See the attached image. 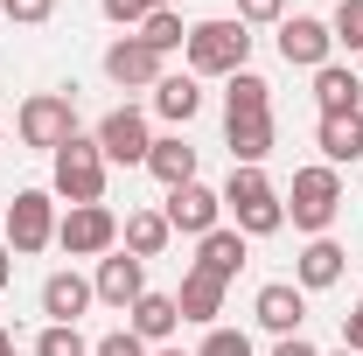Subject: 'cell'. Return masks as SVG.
<instances>
[{
	"instance_id": "8",
	"label": "cell",
	"mask_w": 363,
	"mask_h": 356,
	"mask_svg": "<svg viewBox=\"0 0 363 356\" xmlns=\"http://www.w3.org/2000/svg\"><path fill=\"white\" fill-rule=\"evenodd\" d=\"M168 230H189V238H210L217 230V217H224V196L217 189H203V182H182V189H168Z\"/></svg>"
},
{
	"instance_id": "13",
	"label": "cell",
	"mask_w": 363,
	"mask_h": 356,
	"mask_svg": "<svg viewBox=\"0 0 363 356\" xmlns=\"http://www.w3.org/2000/svg\"><path fill=\"white\" fill-rule=\"evenodd\" d=\"M301 314H308V294H301L294 279H272V287H259V328H272V335H294V328H301Z\"/></svg>"
},
{
	"instance_id": "39",
	"label": "cell",
	"mask_w": 363,
	"mask_h": 356,
	"mask_svg": "<svg viewBox=\"0 0 363 356\" xmlns=\"http://www.w3.org/2000/svg\"><path fill=\"white\" fill-rule=\"evenodd\" d=\"M335 356H357V350H335Z\"/></svg>"
},
{
	"instance_id": "10",
	"label": "cell",
	"mask_w": 363,
	"mask_h": 356,
	"mask_svg": "<svg viewBox=\"0 0 363 356\" xmlns=\"http://www.w3.org/2000/svg\"><path fill=\"white\" fill-rule=\"evenodd\" d=\"M91 294H98V301H112V308H133L140 294H147V259H133V252H112V259H98Z\"/></svg>"
},
{
	"instance_id": "18",
	"label": "cell",
	"mask_w": 363,
	"mask_h": 356,
	"mask_svg": "<svg viewBox=\"0 0 363 356\" xmlns=\"http://www.w3.org/2000/svg\"><path fill=\"white\" fill-rule=\"evenodd\" d=\"M154 112H161L168 126H189V119L203 112V84H196L189 70H182V77H161V84H154Z\"/></svg>"
},
{
	"instance_id": "20",
	"label": "cell",
	"mask_w": 363,
	"mask_h": 356,
	"mask_svg": "<svg viewBox=\"0 0 363 356\" xmlns=\"http://www.w3.org/2000/svg\"><path fill=\"white\" fill-rule=\"evenodd\" d=\"M126 314H133V335H140V343H161V335H175V328H182L175 294H140Z\"/></svg>"
},
{
	"instance_id": "12",
	"label": "cell",
	"mask_w": 363,
	"mask_h": 356,
	"mask_svg": "<svg viewBox=\"0 0 363 356\" xmlns=\"http://www.w3.org/2000/svg\"><path fill=\"white\" fill-rule=\"evenodd\" d=\"M105 77L119 91H140V84H161V56L140 43V35H126V43H112L105 49Z\"/></svg>"
},
{
	"instance_id": "37",
	"label": "cell",
	"mask_w": 363,
	"mask_h": 356,
	"mask_svg": "<svg viewBox=\"0 0 363 356\" xmlns=\"http://www.w3.org/2000/svg\"><path fill=\"white\" fill-rule=\"evenodd\" d=\"M0 356H14V335H7V328H0Z\"/></svg>"
},
{
	"instance_id": "9",
	"label": "cell",
	"mask_w": 363,
	"mask_h": 356,
	"mask_svg": "<svg viewBox=\"0 0 363 356\" xmlns=\"http://www.w3.org/2000/svg\"><path fill=\"white\" fill-rule=\"evenodd\" d=\"M147 147H154V133H147V119H140L133 105H119V112H105L98 119V154L105 161H147Z\"/></svg>"
},
{
	"instance_id": "27",
	"label": "cell",
	"mask_w": 363,
	"mask_h": 356,
	"mask_svg": "<svg viewBox=\"0 0 363 356\" xmlns=\"http://www.w3.org/2000/svg\"><path fill=\"white\" fill-rule=\"evenodd\" d=\"M35 356H91V350H84V335H77V328H63V321H49L43 335H35Z\"/></svg>"
},
{
	"instance_id": "26",
	"label": "cell",
	"mask_w": 363,
	"mask_h": 356,
	"mask_svg": "<svg viewBox=\"0 0 363 356\" xmlns=\"http://www.w3.org/2000/svg\"><path fill=\"white\" fill-rule=\"evenodd\" d=\"M140 43L154 49V56H168V49H182V43H189V28H182V14H175V7H154V14L140 21Z\"/></svg>"
},
{
	"instance_id": "34",
	"label": "cell",
	"mask_w": 363,
	"mask_h": 356,
	"mask_svg": "<svg viewBox=\"0 0 363 356\" xmlns=\"http://www.w3.org/2000/svg\"><path fill=\"white\" fill-rule=\"evenodd\" d=\"M342 350H357V356H363V301L342 314Z\"/></svg>"
},
{
	"instance_id": "1",
	"label": "cell",
	"mask_w": 363,
	"mask_h": 356,
	"mask_svg": "<svg viewBox=\"0 0 363 356\" xmlns=\"http://www.w3.org/2000/svg\"><path fill=\"white\" fill-rule=\"evenodd\" d=\"M182 49H189V77H238L252 56V35L245 21H196Z\"/></svg>"
},
{
	"instance_id": "7",
	"label": "cell",
	"mask_w": 363,
	"mask_h": 356,
	"mask_svg": "<svg viewBox=\"0 0 363 356\" xmlns=\"http://www.w3.org/2000/svg\"><path fill=\"white\" fill-rule=\"evenodd\" d=\"M56 245H63L70 259H98V252H112V245H119V217H112L105 203H77L70 217L56 223Z\"/></svg>"
},
{
	"instance_id": "15",
	"label": "cell",
	"mask_w": 363,
	"mask_h": 356,
	"mask_svg": "<svg viewBox=\"0 0 363 356\" xmlns=\"http://www.w3.org/2000/svg\"><path fill=\"white\" fill-rule=\"evenodd\" d=\"M342 259H350V252H342L335 238H315V245L301 252V266H294V287H301V294H321V287H335V279H342Z\"/></svg>"
},
{
	"instance_id": "30",
	"label": "cell",
	"mask_w": 363,
	"mask_h": 356,
	"mask_svg": "<svg viewBox=\"0 0 363 356\" xmlns=\"http://www.w3.org/2000/svg\"><path fill=\"white\" fill-rule=\"evenodd\" d=\"M0 14H7V21H28V28H35V21H49V14H56V0H0Z\"/></svg>"
},
{
	"instance_id": "25",
	"label": "cell",
	"mask_w": 363,
	"mask_h": 356,
	"mask_svg": "<svg viewBox=\"0 0 363 356\" xmlns=\"http://www.w3.org/2000/svg\"><path fill=\"white\" fill-rule=\"evenodd\" d=\"M119 238H126V252H133V259H161L175 230H168V217H161V210H133V217H126V230H119Z\"/></svg>"
},
{
	"instance_id": "24",
	"label": "cell",
	"mask_w": 363,
	"mask_h": 356,
	"mask_svg": "<svg viewBox=\"0 0 363 356\" xmlns=\"http://www.w3.org/2000/svg\"><path fill=\"white\" fill-rule=\"evenodd\" d=\"M321 154H328V168L357 161V154H363V112H335V119H321Z\"/></svg>"
},
{
	"instance_id": "11",
	"label": "cell",
	"mask_w": 363,
	"mask_h": 356,
	"mask_svg": "<svg viewBox=\"0 0 363 356\" xmlns=\"http://www.w3.org/2000/svg\"><path fill=\"white\" fill-rule=\"evenodd\" d=\"M328 49H335V28H328V21H315V14H294V21H279V56H286V63H308V70H321V63H328Z\"/></svg>"
},
{
	"instance_id": "16",
	"label": "cell",
	"mask_w": 363,
	"mask_h": 356,
	"mask_svg": "<svg viewBox=\"0 0 363 356\" xmlns=\"http://www.w3.org/2000/svg\"><path fill=\"white\" fill-rule=\"evenodd\" d=\"M196 266L210 272V279H238V266H245V230H224V223H217V230H210V238H203V252H196Z\"/></svg>"
},
{
	"instance_id": "4",
	"label": "cell",
	"mask_w": 363,
	"mask_h": 356,
	"mask_svg": "<svg viewBox=\"0 0 363 356\" xmlns=\"http://www.w3.org/2000/svg\"><path fill=\"white\" fill-rule=\"evenodd\" d=\"M56 196L77 210V203H105V154L98 140H63L56 147Z\"/></svg>"
},
{
	"instance_id": "38",
	"label": "cell",
	"mask_w": 363,
	"mask_h": 356,
	"mask_svg": "<svg viewBox=\"0 0 363 356\" xmlns=\"http://www.w3.org/2000/svg\"><path fill=\"white\" fill-rule=\"evenodd\" d=\"M147 7H175V0H147Z\"/></svg>"
},
{
	"instance_id": "22",
	"label": "cell",
	"mask_w": 363,
	"mask_h": 356,
	"mask_svg": "<svg viewBox=\"0 0 363 356\" xmlns=\"http://www.w3.org/2000/svg\"><path fill=\"white\" fill-rule=\"evenodd\" d=\"M224 140H230V161L238 168H259L272 154V119H224Z\"/></svg>"
},
{
	"instance_id": "6",
	"label": "cell",
	"mask_w": 363,
	"mask_h": 356,
	"mask_svg": "<svg viewBox=\"0 0 363 356\" xmlns=\"http://www.w3.org/2000/svg\"><path fill=\"white\" fill-rule=\"evenodd\" d=\"M49 238H56V196L49 189H21L14 203H7V252H43Z\"/></svg>"
},
{
	"instance_id": "32",
	"label": "cell",
	"mask_w": 363,
	"mask_h": 356,
	"mask_svg": "<svg viewBox=\"0 0 363 356\" xmlns=\"http://www.w3.org/2000/svg\"><path fill=\"white\" fill-rule=\"evenodd\" d=\"M147 14H154L147 0H105V21H119V28H140Z\"/></svg>"
},
{
	"instance_id": "31",
	"label": "cell",
	"mask_w": 363,
	"mask_h": 356,
	"mask_svg": "<svg viewBox=\"0 0 363 356\" xmlns=\"http://www.w3.org/2000/svg\"><path fill=\"white\" fill-rule=\"evenodd\" d=\"M91 356H147V343H140L133 328H112V335H105V343H98Z\"/></svg>"
},
{
	"instance_id": "5",
	"label": "cell",
	"mask_w": 363,
	"mask_h": 356,
	"mask_svg": "<svg viewBox=\"0 0 363 356\" xmlns=\"http://www.w3.org/2000/svg\"><path fill=\"white\" fill-rule=\"evenodd\" d=\"M14 126H21V140H28V147L56 154L63 140H77V105H70L63 91H35V98L21 105V119H14Z\"/></svg>"
},
{
	"instance_id": "40",
	"label": "cell",
	"mask_w": 363,
	"mask_h": 356,
	"mask_svg": "<svg viewBox=\"0 0 363 356\" xmlns=\"http://www.w3.org/2000/svg\"><path fill=\"white\" fill-rule=\"evenodd\" d=\"M168 356H182V350H168Z\"/></svg>"
},
{
	"instance_id": "35",
	"label": "cell",
	"mask_w": 363,
	"mask_h": 356,
	"mask_svg": "<svg viewBox=\"0 0 363 356\" xmlns=\"http://www.w3.org/2000/svg\"><path fill=\"white\" fill-rule=\"evenodd\" d=\"M272 356H315V343H301V335H279V350Z\"/></svg>"
},
{
	"instance_id": "14",
	"label": "cell",
	"mask_w": 363,
	"mask_h": 356,
	"mask_svg": "<svg viewBox=\"0 0 363 356\" xmlns=\"http://www.w3.org/2000/svg\"><path fill=\"white\" fill-rule=\"evenodd\" d=\"M91 301H98V294H91V279H77V272H49L43 279V314L63 321V328H77V314H84Z\"/></svg>"
},
{
	"instance_id": "36",
	"label": "cell",
	"mask_w": 363,
	"mask_h": 356,
	"mask_svg": "<svg viewBox=\"0 0 363 356\" xmlns=\"http://www.w3.org/2000/svg\"><path fill=\"white\" fill-rule=\"evenodd\" d=\"M7 259H14V252H7V245H0V287H7V272H14V266H7Z\"/></svg>"
},
{
	"instance_id": "2",
	"label": "cell",
	"mask_w": 363,
	"mask_h": 356,
	"mask_svg": "<svg viewBox=\"0 0 363 356\" xmlns=\"http://www.w3.org/2000/svg\"><path fill=\"white\" fill-rule=\"evenodd\" d=\"M224 210L238 217V230H245V238H272V230L286 223V203H279V189H272L259 168H230Z\"/></svg>"
},
{
	"instance_id": "17",
	"label": "cell",
	"mask_w": 363,
	"mask_h": 356,
	"mask_svg": "<svg viewBox=\"0 0 363 356\" xmlns=\"http://www.w3.org/2000/svg\"><path fill=\"white\" fill-rule=\"evenodd\" d=\"M315 98H321V119H335V112H357L363 77H357V70H342V63H321V70H315Z\"/></svg>"
},
{
	"instance_id": "28",
	"label": "cell",
	"mask_w": 363,
	"mask_h": 356,
	"mask_svg": "<svg viewBox=\"0 0 363 356\" xmlns=\"http://www.w3.org/2000/svg\"><path fill=\"white\" fill-rule=\"evenodd\" d=\"M196 356H252V335H245V328H210Z\"/></svg>"
},
{
	"instance_id": "33",
	"label": "cell",
	"mask_w": 363,
	"mask_h": 356,
	"mask_svg": "<svg viewBox=\"0 0 363 356\" xmlns=\"http://www.w3.org/2000/svg\"><path fill=\"white\" fill-rule=\"evenodd\" d=\"M286 0H238V21H279Z\"/></svg>"
},
{
	"instance_id": "23",
	"label": "cell",
	"mask_w": 363,
	"mask_h": 356,
	"mask_svg": "<svg viewBox=\"0 0 363 356\" xmlns=\"http://www.w3.org/2000/svg\"><path fill=\"white\" fill-rule=\"evenodd\" d=\"M224 119H272V84L252 77V70H238L230 91H224Z\"/></svg>"
},
{
	"instance_id": "3",
	"label": "cell",
	"mask_w": 363,
	"mask_h": 356,
	"mask_svg": "<svg viewBox=\"0 0 363 356\" xmlns=\"http://www.w3.org/2000/svg\"><path fill=\"white\" fill-rule=\"evenodd\" d=\"M335 210H342V175H335V168H301V175H294V196H286L294 230L321 238V230L335 223Z\"/></svg>"
},
{
	"instance_id": "21",
	"label": "cell",
	"mask_w": 363,
	"mask_h": 356,
	"mask_svg": "<svg viewBox=\"0 0 363 356\" xmlns=\"http://www.w3.org/2000/svg\"><path fill=\"white\" fill-rule=\"evenodd\" d=\"M175 308H182V321H217V314H224V279H210V272L196 266L189 279H182Z\"/></svg>"
},
{
	"instance_id": "19",
	"label": "cell",
	"mask_w": 363,
	"mask_h": 356,
	"mask_svg": "<svg viewBox=\"0 0 363 356\" xmlns=\"http://www.w3.org/2000/svg\"><path fill=\"white\" fill-rule=\"evenodd\" d=\"M147 168H154V182L182 189V182H196V147H189L182 133H168V140H154V147H147Z\"/></svg>"
},
{
	"instance_id": "29",
	"label": "cell",
	"mask_w": 363,
	"mask_h": 356,
	"mask_svg": "<svg viewBox=\"0 0 363 356\" xmlns=\"http://www.w3.org/2000/svg\"><path fill=\"white\" fill-rule=\"evenodd\" d=\"M328 28H335V43H350V49H363V0H342V7H335V21H328Z\"/></svg>"
}]
</instances>
